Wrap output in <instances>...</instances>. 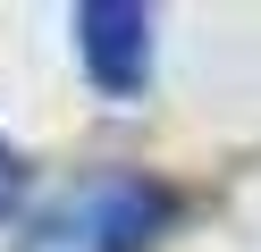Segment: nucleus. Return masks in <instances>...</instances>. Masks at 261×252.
<instances>
[{
  "instance_id": "f257e3e1",
  "label": "nucleus",
  "mask_w": 261,
  "mask_h": 252,
  "mask_svg": "<svg viewBox=\"0 0 261 252\" xmlns=\"http://www.w3.org/2000/svg\"><path fill=\"white\" fill-rule=\"evenodd\" d=\"M177 218V193L143 168H93L68 193H51L34 210L17 252H152L160 227Z\"/></svg>"
},
{
  "instance_id": "f03ea898",
  "label": "nucleus",
  "mask_w": 261,
  "mask_h": 252,
  "mask_svg": "<svg viewBox=\"0 0 261 252\" xmlns=\"http://www.w3.org/2000/svg\"><path fill=\"white\" fill-rule=\"evenodd\" d=\"M76 50H85V76L110 101H135L152 84V9H135V0H85L76 9Z\"/></svg>"
},
{
  "instance_id": "7ed1b4c3",
  "label": "nucleus",
  "mask_w": 261,
  "mask_h": 252,
  "mask_svg": "<svg viewBox=\"0 0 261 252\" xmlns=\"http://www.w3.org/2000/svg\"><path fill=\"white\" fill-rule=\"evenodd\" d=\"M17 185H25V160L9 143H0V218H9V202H17Z\"/></svg>"
}]
</instances>
